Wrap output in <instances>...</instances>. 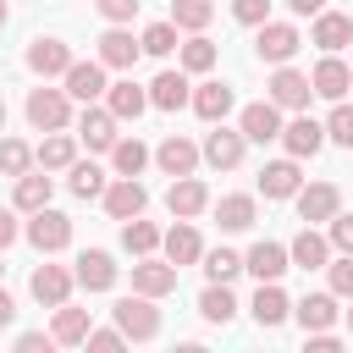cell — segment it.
Returning a JSON list of instances; mask_svg holds the SVG:
<instances>
[{
	"label": "cell",
	"mask_w": 353,
	"mask_h": 353,
	"mask_svg": "<svg viewBox=\"0 0 353 353\" xmlns=\"http://www.w3.org/2000/svg\"><path fill=\"white\" fill-rule=\"evenodd\" d=\"M0 276H6V265H0Z\"/></svg>",
	"instance_id": "58"
},
{
	"label": "cell",
	"mask_w": 353,
	"mask_h": 353,
	"mask_svg": "<svg viewBox=\"0 0 353 353\" xmlns=\"http://www.w3.org/2000/svg\"><path fill=\"white\" fill-rule=\"evenodd\" d=\"M138 6H143V0H94V11H99L105 22H132Z\"/></svg>",
	"instance_id": "47"
},
{
	"label": "cell",
	"mask_w": 353,
	"mask_h": 353,
	"mask_svg": "<svg viewBox=\"0 0 353 353\" xmlns=\"http://www.w3.org/2000/svg\"><path fill=\"white\" fill-rule=\"evenodd\" d=\"M287 11H292V17H320L325 0H287Z\"/></svg>",
	"instance_id": "53"
},
{
	"label": "cell",
	"mask_w": 353,
	"mask_h": 353,
	"mask_svg": "<svg viewBox=\"0 0 353 353\" xmlns=\"http://www.w3.org/2000/svg\"><path fill=\"white\" fill-rule=\"evenodd\" d=\"M33 160H39L44 171H72V165H77V143H72L66 132H44V143L33 149Z\"/></svg>",
	"instance_id": "31"
},
{
	"label": "cell",
	"mask_w": 353,
	"mask_h": 353,
	"mask_svg": "<svg viewBox=\"0 0 353 353\" xmlns=\"http://www.w3.org/2000/svg\"><path fill=\"white\" fill-rule=\"evenodd\" d=\"M110 314H116V325L127 331V342H149V336H160V309H154V298H149V292L121 298Z\"/></svg>",
	"instance_id": "2"
},
{
	"label": "cell",
	"mask_w": 353,
	"mask_h": 353,
	"mask_svg": "<svg viewBox=\"0 0 353 353\" xmlns=\"http://www.w3.org/2000/svg\"><path fill=\"white\" fill-rule=\"evenodd\" d=\"M116 127H121V121L110 116V105H83V116H77V138H83L88 149H105V154H110L116 138H121Z\"/></svg>",
	"instance_id": "8"
},
{
	"label": "cell",
	"mask_w": 353,
	"mask_h": 353,
	"mask_svg": "<svg viewBox=\"0 0 353 353\" xmlns=\"http://www.w3.org/2000/svg\"><path fill=\"white\" fill-rule=\"evenodd\" d=\"M17 347H22V353H50V347H55V336H44V331H22V336H17Z\"/></svg>",
	"instance_id": "50"
},
{
	"label": "cell",
	"mask_w": 353,
	"mask_h": 353,
	"mask_svg": "<svg viewBox=\"0 0 353 353\" xmlns=\"http://www.w3.org/2000/svg\"><path fill=\"white\" fill-rule=\"evenodd\" d=\"M347 325H353V309H347Z\"/></svg>",
	"instance_id": "57"
},
{
	"label": "cell",
	"mask_w": 353,
	"mask_h": 353,
	"mask_svg": "<svg viewBox=\"0 0 353 353\" xmlns=\"http://www.w3.org/2000/svg\"><path fill=\"white\" fill-rule=\"evenodd\" d=\"M149 105H154V110H182V105H193L188 72H160V77L149 83Z\"/></svg>",
	"instance_id": "27"
},
{
	"label": "cell",
	"mask_w": 353,
	"mask_h": 353,
	"mask_svg": "<svg viewBox=\"0 0 353 353\" xmlns=\"http://www.w3.org/2000/svg\"><path fill=\"white\" fill-rule=\"evenodd\" d=\"M176 33H182L176 22H149L143 28V55H171L176 50Z\"/></svg>",
	"instance_id": "41"
},
{
	"label": "cell",
	"mask_w": 353,
	"mask_h": 353,
	"mask_svg": "<svg viewBox=\"0 0 353 353\" xmlns=\"http://www.w3.org/2000/svg\"><path fill=\"white\" fill-rule=\"evenodd\" d=\"M199 314H204L210 325H226V320L237 314V298H232V287H226V281H210V287L199 292Z\"/></svg>",
	"instance_id": "35"
},
{
	"label": "cell",
	"mask_w": 353,
	"mask_h": 353,
	"mask_svg": "<svg viewBox=\"0 0 353 353\" xmlns=\"http://www.w3.org/2000/svg\"><path fill=\"white\" fill-rule=\"evenodd\" d=\"M28 243L39 248V254H61L66 243H72V215H61V210H33V221H28Z\"/></svg>",
	"instance_id": "4"
},
{
	"label": "cell",
	"mask_w": 353,
	"mask_h": 353,
	"mask_svg": "<svg viewBox=\"0 0 353 353\" xmlns=\"http://www.w3.org/2000/svg\"><path fill=\"white\" fill-rule=\"evenodd\" d=\"M77 287L110 292V287H116V259H110L105 248H83V254H77Z\"/></svg>",
	"instance_id": "20"
},
{
	"label": "cell",
	"mask_w": 353,
	"mask_h": 353,
	"mask_svg": "<svg viewBox=\"0 0 353 353\" xmlns=\"http://www.w3.org/2000/svg\"><path fill=\"white\" fill-rule=\"evenodd\" d=\"M265 88H270V99H276L281 110H303V105H309V94H314L309 72H292V66H276Z\"/></svg>",
	"instance_id": "10"
},
{
	"label": "cell",
	"mask_w": 353,
	"mask_h": 353,
	"mask_svg": "<svg viewBox=\"0 0 353 353\" xmlns=\"http://www.w3.org/2000/svg\"><path fill=\"white\" fill-rule=\"evenodd\" d=\"M237 270H243V254H232V248H210L204 254V276L210 281H232Z\"/></svg>",
	"instance_id": "43"
},
{
	"label": "cell",
	"mask_w": 353,
	"mask_h": 353,
	"mask_svg": "<svg viewBox=\"0 0 353 353\" xmlns=\"http://www.w3.org/2000/svg\"><path fill=\"white\" fill-rule=\"evenodd\" d=\"M331 248L336 254H353V215H342V210L331 215Z\"/></svg>",
	"instance_id": "49"
},
{
	"label": "cell",
	"mask_w": 353,
	"mask_h": 353,
	"mask_svg": "<svg viewBox=\"0 0 353 353\" xmlns=\"http://www.w3.org/2000/svg\"><path fill=\"white\" fill-rule=\"evenodd\" d=\"M232 17L248 22V28H259V22H270V0H232Z\"/></svg>",
	"instance_id": "46"
},
{
	"label": "cell",
	"mask_w": 353,
	"mask_h": 353,
	"mask_svg": "<svg viewBox=\"0 0 353 353\" xmlns=\"http://www.w3.org/2000/svg\"><path fill=\"white\" fill-rule=\"evenodd\" d=\"M6 17H11V6H6V0H0V28H6Z\"/></svg>",
	"instance_id": "55"
},
{
	"label": "cell",
	"mask_w": 353,
	"mask_h": 353,
	"mask_svg": "<svg viewBox=\"0 0 353 353\" xmlns=\"http://www.w3.org/2000/svg\"><path fill=\"white\" fill-rule=\"evenodd\" d=\"M88 309H72V303H61L55 309V325H50V336L61 342V347H77V342H88Z\"/></svg>",
	"instance_id": "32"
},
{
	"label": "cell",
	"mask_w": 353,
	"mask_h": 353,
	"mask_svg": "<svg viewBox=\"0 0 353 353\" xmlns=\"http://www.w3.org/2000/svg\"><path fill=\"white\" fill-rule=\"evenodd\" d=\"M287 254H292V265H298V270H325V265H331V237H320L314 226H303V232L292 237V248H287Z\"/></svg>",
	"instance_id": "26"
},
{
	"label": "cell",
	"mask_w": 353,
	"mask_h": 353,
	"mask_svg": "<svg viewBox=\"0 0 353 353\" xmlns=\"http://www.w3.org/2000/svg\"><path fill=\"white\" fill-rule=\"evenodd\" d=\"M11 320H17V303H11V292L0 287V325H11Z\"/></svg>",
	"instance_id": "54"
},
{
	"label": "cell",
	"mask_w": 353,
	"mask_h": 353,
	"mask_svg": "<svg viewBox=\"0 0 353 353\" xmlns=\"http://www.w3.org/2000/svg\"><path fill=\"white\" fill-rule=\"evenodd\" d=\"M105 105H110L116 121H138V116L149 110V88H138L132 77H127V83H110V88H105Z\"/></svg>",
	"instance_id": "24"
},
{
	"label": "cell",
	"mask_w": 353,
	"mask_h": 353,
	"mask_svg": "<svg viewBox=\"0 0 353 353\" xmlns=\"http://www.w3.org/2000/svg\"><path fill=\"white\" fill-rule=\"evenodd\" d=\"M309 347H314V353H336L342 336H336V331H309Z\"/></svg>",
	"instance_id": "51"
},
{
	"label": "cell",
	"mask_w": 353,
	"mask_h": 353,
	"mask_svg": "<svg viewBox=\"0 0 353 353\" xmlns=\"http://www.w3.org/2000/svg\"><path fill=\"white\" fill-rule=\"evenodd\" d=\"M309 44H320L325 55H336L342 44H353V17H342V11H320L314 28H309Z\"/></svg>",
	"instance_id": "21"
},
{
	"label": "cell",
	"mask_w": 353,
	"mask_h": 353,
	"mask_svg": "<svg viewBox=\"0 0 353 353\" xmlns=\"http://www.w3.org/2000/svg\"><path fill=\"white\" fill-rule=\"evenodd\" d=\"M110 165H116V176H138V171L149 165V149H143L138 138H116V149H110Z\"/></svg>",
	"instance_id": "38"
},
{
	"label": "cell",
	"mask_w": 353,
	"mask_h": 353,
	"mask_svg": "<svg viewBox=\"0 0 353 353\" xmlns=\"http://www.w3.org/2000/svg\"><path fill=\"white\" fill-rule=\"evenodd\" d=\"M0 132H6V99H0Z\"/></svg>",
	"instance_id": "56"
},
{
	"label": "cell",
	"mask_w": 353,
	"mask_h": 353,
	"mask_svg": "<svg viewBox=\"0 0 353 353\" xmlns=\"http://www.w3.org/2000/svg\"><path fill=\"white\" fill-rule=\"evenodd\" d=\"M325 138H331V143H342V149H353V105H342V99H336V110L325 116Z\"/></svg>",
	"instance_id": "44"
},
{
	"label": "cell",
	"mask_w": 353,
	"mask_h": 353,
	"mask_svg": "<svg viewBox=\"0 0 353 353\" xmlns=\"http://www.w3.org/2000/svg\"><path fill=\"white\" fill-rule=\"evenodd\" d=\"M237 127H243V138H248V143H270V138H281V105H276V99L243 105Z\"/></svg>",
	"instance_id": "11"
},
{
	"label": "cell",
	"mask_w": 353,
	"mask_h": 353,
	"mask_svg": "<svg viewBox=\"0 0 353 353\" xmlns=\"http://www.w3.org/2000/svg\"><path fill=\"white\" fill-rule=\"evenodd\" d=\"M325 270H331V292L336 298H353V254H336Z\"/></svg>",
	"instance_id": "45"
},
{
	"label": "cell",
	"mask_w": 353,
	"mask_h": 353,
	"mask_svg": "<svg viewBox=\"0 0 353 353\" xmlns=\"http://www.w3.org/2000/svg\"><path fill=\"white\" fill-rule=\"evenodd\" d=\"M248 309H254V320H259L265 331H270V325H281V320L292 314V303H287V292H281L276 281H259V292H254V303H248Z\"/></svg>",
	"instance_id": "30"
},
{
	"label": "cell",
	"mask_w": 353,
	"mask_h": 353,
	"mask_svg": "<svg viewBox=\"0 0 353 353\" xmlns=\"http://www.w3.org/2000/svg\"><path fill=\"white\" fill-rule=\"evenodd\" d=\"M298 188H303V171H298L292 154L259 165V193H265V199H298Z\"/></svg>",
	"instance_id": "17"
},
{
	"label": "cell",
	"mask_w": 353,
	"mask_h": 353,
	"mask_svg": "<svg viewBox=\"0 0 353 353\" xmlns=\"http://www.w3.org/2000/svg\"><path fill=\"white\" fill-rule=\"evenodd\" d=\"M287 265H292V254H287L281 243H254V248L243 254V270H254L259 281H281Z\"/></svg>",
	"instance_id": "23"
},
{
	"label": "cell",
	"mask_w": 353,
	"mask_h": 353,
	"mask_svg": "<svg viewBox=\"0 0 353 353\" xmlns=\"http://www.w3.org/2000/svg\"><path fill=\"white\" fill-rule=\"evenodd\" d=\"M132 292H149V298H165V292H176V265H171V259H154V254H143V259L132 265Z\"/></svg>",
	"instance_id": "14"
},
{
	"label": "cell",
	"mask_w": 353,
	"mask_h": 353,
	"mask_svg": "<svg viewBox=\"0 0 353 353\" xmlns=\"http://www.w3.org/2000/svg\"><path fill=\"white\" fill-rule=\"evenodd\" d=\"M143 55V39H132L127 33V22H110L105 33H99V61L105 66H116V72H132V61Z\"/></svg>",
	"instance_id": "6"
},
{
	"label": "cell",
	"mask_w": 353,
	"mask_h": 353,
	"mask_svg": "<svg viewBox=\"0 0 353 353\" xmlns=\"http://www.w3.org/2000/svg\"><path fill=\"white\" fill-rule=\"evenodd\" d=\"M309 83H314V94H320V99H331V105H336V99L353 88V66H347V61H336V55H325V61L309 72Z\"/></svg>",
	"instance_id": "22"
},
{
	"label": "cell",
	"mask_w": 353,
	"mask_h": 353,
	"mask_svg": "<svg viewBox=\"0 0 353 353\" xmlns=\"http://www.w3.org/2000/svg\"><path fill=\"white\" fill-rule=\"evenodd\" d=\"M232 105H237V94H232L226 83H199V88H193V110H199L204 121H226Z\"/></svg>",
	"instance_id": "29"
},
{
	"label": "cell",
	"mask_w": 353,
	"mask_h": 353,
	"mask_svg": "<svg viewBox=\"0 0 353 353\" xmlns=\"http://www.w3.org/2000/svg\"><path fill=\"white\" fill-rule=\"evenodd\" d=\"M165 210H171L176 221H193V215H204V210H210V188H204L199 176H171Z\"/></svg>",
	"instance_id": "12"
},
{
	"label": "cell",
	"mask_w": 353,
	"mask_h": 353,
	"mask_svg": "<svg viewBox=\"0 0 353 353\" xmlns=\"http://www.w3.org/2000/svg\"><path fill=\"white\" fill-rule=\"evenodd\" d=\"M199 160H204V149H199V143H188V138H176V132L154 149V165H160L165 176H193V171H199Z\"/></svg>",
	"instance_id": "16"
},
{
	"label": "cell",
	"mask_w": 353,
	"mask_h": 353,
	"mask_svg": "<svg viewBox=\"0 0 353 353\" xmlns=\"http://www.w3.org/2000/svg\"><path fill=\"white\" fill-rule=\"evenodd\" d=\"M281 143H287V154H292V160H309V154H320V149H325V121L298 116V121H287V127H281Z\"/></svg>",
	"instance_id": "15"
},
{
	"label": "cell",
	"mask_w": 353,
	"mask_h": 353,
	"mask_svg": "<svg viewBox=\"0 0 353 353\" xmlns=\"http://www.w3.org/2000/svg\"><path fill=\"white\" fill-rule=\"evenodd\" d=\"M298 28L292 22H259V39H254V55L259 61H270V66H287L292 55H298Z\"/></svg>",
	"instance_id": "5"
},
{
	"label": "cell",
	"mask_w": 353,
	"mask_h": 353,
	"mask_svg": "<svg viewBox=\"0 0 353 353\" xmlns=\"http://www.w3.org/2000/svg\"><path fill=\"white\" fill-rule=\"evenodd\" d=\"M61 83H66V94H72V99H83V105L105 99V88H110V83H105V61H99V55H94V61H72Z\"/></svg>",
	"instance_id": "7"
},
{
	"label": "cell",
	"mask_w": 353,
	"mask_h": 353,
	"mask_svg": "<svg viewBox=\"0 0 353 353\" xmlns=\"http://www.w3.org/2000/svg\"><path fill=\"white\" fill-rule=\"evenodd\" d=\"M66 66H72V50L61 44V39H33L28 44V72H39V77H66Z\"/></svg>",
	"instance_id": "18"
},
{
	"label": "cell",
	"mask_w": 353,
	"mask_h": 353,
	"mask_svg": "<svg viewBox=\"0 0 353 353\" xmlns=\"http://www.w3.org/2000/svg\"><path fill=\"white\" fill-rule=\"evenodd\" d=\"M33 171V149L22 138H0V176H22Z\"/></svg>",
	"instance_id": "40"
},
{
	"label": "cell",
	"mask_w": 353,
	"mask_h": 353,
	"mask_svg": "<svg viewBox=\"0 0 353 353\" xmlns=\"http://www.w3.org/2000/svg\"><path fill=\"white\" fill-rule=\"evenodd\" d=\"M254 215H259V210H254V199H248V193H226V199L215 204L221 232H248V226H254Z\"/></svg>",
	"instance_id": "34"
},
{
	"label": "cell",
	"mask_w": 353,
	"mask_h": 353,
	"mask_svg": "<svg viewBox=\"0 0 353 353\" xmlns=\"http://www.w3.org/2000/svg\"><path fill=\"white\" fill-rule=\"evenodd\" d=\"M50 193H55V182H50L44 171H22V176H17V210H22V215L44 210V204H50Z\"/></svg>",
	"instance_id": "33"
},
{
	"label": "cell",
	"mask_w": 353,
	"mask_h": 353,
	"mask_svg": "<svg viewBox=\"0 0 353 353\" xmlns=\"http://www.w3.org/2000/svg\"><path fill=\"white\" fill-rule=\"evenodd\" d=\"M243 149H248V138H243V127H226V121H210V132H204V160H210L215 171H232V165H243Z\"/></svg>",
	"instance_id": "3"
},
{
	"label": "cell",
	"mask_w": 353,
	"mask_h": 353,
	"mask_svg": "<svg viewBox=\"0 0 353 353\" xmlns=\"http://www.w3.org/2000/svg\"><path fill=\"white\" fill-rule=\"evenodd\" d=\"M28 127L33 132H66L72 127V94L66 88H28Z\"/></svg>",
	"instance_id": "1"
},
{
	"label": "cell",
	"mask_w": 353,
	"mask_h": 353,
	"mask_svg": "<svg viewBox=\"0 0 353 353\" xmlns=\"http://www.w3.org/2000/svg\"><path fill=\"white\" fill-rule=\"evenodd\" d=\"M292 314H298V325H303V331H331L342 309H336V292H309Z\"/></svg>",
	"instance_id": "28"
},
{
	"label": "cell",
	"mask_w": 353,
	"mask_h": 353,
	"mask_svg": "<svg viewBox=\"0 0 353 353\" xmlns=\"http://www.w3.org/2000/svg\"><path fill=\"white\" fill-rule=\"evenodd\" d=\"M210 17H215V0H171V22L182 33H204Z\"/></svg>",
	"instance_id": "37"
},
{
	"label": "cell",
	"mask_w": 353,
	"mask_h": 353,
	"mask_svg": "<svg viewBox=\"0 0 353 353\" xmlns=\"http://www.w3.org/2000/svg\"><path fill=\"white\" fill-rule=\"evenodd\" d=\"M160 248H165V259L182 270V265H193V259H204V243H199V232H193V221H176L165 237H160Z\"/></svg>",
	"instance_id": "25"
},
{
	"label": "cell",
	"mask_w": 353,
	"mask_h": 353,
	"mask_svg": "<svg viewBox=\"0 0 353 353\" xmlns=\"http://www.w3.org/2000/svg\"><path fill=\"white\" fill-rule=\"evenodd\" d=\"M121 248H127V254H138V259H143V254H154V248H160V226H154V221H143V215H132V221L121 226Z\"/></svg>",
	"instance_id": "36"
},
{
	"label": "cell",
	"mask_w": 353,
	"mask_h": 353,
	"mask_svg": "<svg viewBox=\"0 0 353 353\" xmlns=\"http://www.w3.org/2000/svg\"><path fill=\"white\" fill-rule=\"evenodd\" d=\"M342 210V193H336V182H309V188H298V221L303 226H314V221H331Z\"/></svg>",
	"instance_id": "13"
},
{
	"label": "cell",
	"mask_w": 353,
	"mask_h": 353,
	"mask_svg": "<svg viewBox=\"0 0 353 353\" xmlns=\"http://www.w3.org/2000/svg\"><path fill=\"white\" fill-rule=\"evenodd\" d=\"M17 232H22V226H17V215H11V210H0V254L17 243Z\"/></svg>",
	"instance_id": "52"
},
{
	"label": "cell",
	"mask_w": 353,
	"mask_h": 353,
	"mask_svg": "<svg viewBox=\"0 0 353 353\" xmlns=\"http://www.w3.org/2000/svg\"><path fill=\"white\" fill-rule=\"evenodd\" d=\"M121 342H127V331H121V325H105V331H88L83 347H94V353H116Z\"/></svg>",
	"instance_id": "48"
},
{
	"label": "cell",
	"mask_w": 353,
	"mask_h": 353,
	"mask_svg": "<svg viewBox=\"0 0 353 353\" xmlns=\"http://www.w3.org/2000/svg\"><path fill=\"white\" fill-rule=\"evenodd\" d=\"M72 281H77V270H66V265H39L33 281H28V292H33L44 309H61V303L72 298Z\"/></svg>",
	"instance_id": "9"
},
{
	"label": "cell",
	"mask_w": 353,
	"mask_h": 353,
	"mask_svg": "<svg viewBox=\"0 0 353 353\" xmlns=\"http://www.w3.org/2000/svg\"><path fill=\"white\" fill-rule=\"evenodd\" d=\"M66 188H72L77 199H105V188H110V182H105V171H99L94 160H77V165H72V182H66Z\"/></svg>",
	"instance_id": "39"
},
{
	"label": "cell",
	"mask_w": 353,
	"mask_h": 353,
	"mask_svg": "<svg viewBox=\"0 0 353 353\" xmlns=\"http://www.w3.org/2000/svg\"><path fill=\"white\" fill-rule=\"evenodd\" d=\"M215 66V44L204 39V33H193L188 44H182V72H210Z\"/></svg>",
	"instance_id": "42"
},
{
	"label": "cell",
	"mask_w": 353,
	"mask_h": 353,
	"mask_svg": "<svg viewBox=\"0 0 353 353\" xmlns=\"http://www.w3.org/2000/svg\"><path fill=\"white\" fill-rule=\"evenodd\" d=\"M143 204H149V193H143V182H138V176H116V182L105 188V210H110L116 221L143 215Z\"/></svg>",
	"instance_id": "19"
}]
</instances>
